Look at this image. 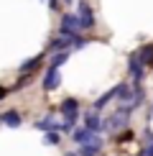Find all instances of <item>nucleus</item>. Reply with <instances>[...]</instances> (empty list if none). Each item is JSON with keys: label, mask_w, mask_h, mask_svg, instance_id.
Instances as JSON below:
<instances>
[{"label": "nucleus", "mask_w": 153, "mask_h": 156, "mask_svg": "<svg viewBox=\"0 0 153 156\" xmlns=\"http://www.w3.org/2000/svg\"><path fill=\"white\" fill-rule=\"evenodd\" d=\"M127 118H130V108H120L115 115H110V118L105 120V128L115 133V131H120V128L127 126Z\"/></svg>", "instance_id": "obj_1"}, {"label": "nucleus", "mask_w": 153, "mask_h": 156, "mask_svg": "<svg viewBox=\"0 0 153 156\" xmlns=\"http://www.w3.org/2000/svg\"><path fill=\"white\" fill-rule=\"evenodd\" d=\"M76 16H79V21H82V28H92L94 26V13H92V8H89L84 0L79 3V13H76Z\"/></svg>", "instance_id": "obj_2"}, {"label": "nucleus", "mask_w": 153, "mask_h": 156, "mask_svg": "<svg viewBox=\"0 0 153 156\" xmlns=\"http://www.w3.org/2000/svg\"><path fill=\"white\" fill-rule=\"evenodd\" d=\"M76 28H82V21H79V16H72V13L61 16V34H74Z\"/></svg>", "instance_id": "obj_3"}, {"label": "nucleus", "mask_w": 153, "mask_h": 156, "mask_svg": "<svg viewBox=\"0 0 153 156\" xmlns=\"http://www.w3.org/2000/svg\"><path fill=\"white\" fill-rule=\"evenodd\" d=\"M74 141H76L79 146L92 144V141H97V133H94V131H89V128H82V131H74Z\"/></svg>", "instance_id": "obj_4"}, {"label": "nucleus", "mask_w": 153, "mask_h": 156, "mask_svg": "<svg viewBox=\"0 0 153 156\" xmlns=\"http://www.w3.org/2000/svg\"><path fill=\"white\" fill-rule=\"evenodd\" d=\"M59 82H61L59 69H49V72H46V80H43V90H46V92H51V90L59 87Z\"/></svg>", "instance_id": "obj_5"}, {"label": "nucleus", "mask_w": 153, "mask_h": 156, "mask_svg": "<svg viewBox=\"0 0 153 156\" xmlns=\"http://www.w3.org/2000/svg\"><path fill=\"white\" fill-rule=\"evenodd\" d=\"M61 113H64V118H74V115L79 113V102H76L74 97H66V100L61 102Z\"/></svg>", "instance_id": "obj_6"}, {"label": "nucleus", "mask_w": 153, "mask_h": 156, "mask_svg": "<svg viewBox=\"0 0 153 156\" xmlns=\"http://www.w3.org/2000/svg\"><path fill=\"white\" fill-rule=\"evenodd\" d=\"M135 56L140 59V64H143V67H153V46H151V44H148V46H140Z\"/></svg>", "instance_id": "obj_7"}, {"label": "nucleus", "mask_w": 153, "mask_h": 156, "mask_svg": "<svg viewBox=\"0 0 153 156\" xmlns=\"http://www.w3.org/2000/svg\"><path fill=\"white\" fill-rule=\"evenodd\" d=\"M84 128H89V131H94V133H97L100 128H105V123L100 120V115H94L92 110H89V113H87V118H84Z\"/></svg>", "instance_id": "obj_8"}, {"label": "nucleus", "mask_w": 153, "mask_h": 156, "mask_svg": "<svg viewBox=\"0 0 153 156\" xmlns=\"http://www.w3.org/2000/svg\"><path fill=\"white\" fill-rule=\"evenodd\" d=\"M117 92H120V84H117V87H112V90H107V92L102 95L100 100H94V110L105 108V105H107V102H110V100H115V97H117Z\"/></svg>", "instance_id": "obj_9"}, {"label": "nucleus", "mask_w": 153, "mask_h": 156, "mask_svg": "<svg viewBox=\"0 0 153 156\" xmlns=\"http://www.w3.org/2000/svg\"><path fill=\"white\" fill-rule=\"evenodd\" d=\"M130 74H133V80H135V82L143 80V64H140V59H138L135 54L130 56Z\"/></svg>", "instance_id": "obj_10"}, {"label": "nucleus", "mask_w": 153, "mask_h": 156, "mask_svg": "<svg viewBox=\"0 0 153 156\" xmlns=\"http://www.w3.org/2000/svg\"><path fill=\"white\" fill-rule=\"evenodd\" d=\"M3 123L8 128H18L21 126V113H18V110H8V113L3 115Z\"/></svg>", "instance_id": "obj_11"}, {"label": "nucleus", "mask_w": 153, "mask_h": 156, "mask_svg": "<svg viewBox=\"0 0 153 156\" xmlns=\"http://www.w3.org/2000/svg\"><path fill=\"white\" fill-rule=\"evenodd\" d=\"M100 148H102V141H92V144H84L82 146V156H97L100 154Z\"/></svg>", "instance_id": "obj_12"}, {"label": "nucleus", "mask_w": 153, "mask_h": 156, "mask_svg": "<svg viewBox=\"0 0 153 156\" xmlns=\"http://www.w3.org/2000/svg\"><path fill=\"white\" fill-rule=\"evenodd\" d=\"M41 59H43V56H33V59L23 62V64H21V72H23V74H25V72H33V69L38 67V64H41Z\"/></svg>", "instance_id": "obj_13"}, {"label": "nucleus", "mask_w": 153, "mask_h": 156, "mask_svg": "<svg viewBox=\"0 0 153 156\" xmlns=\"http://www.w3.org/2000/svg\"><path fill=\"white\" fill-rule=\"evenodd\" d=\"M64 62H66V51H56V54L51 56V67L49 69H59Z\"/></svg>", "instance_id": "obj_14"}, {"label": "nucleus", "mask_w": 153, "mask_h": 156, "mask_svg": "<svg viewBox=\"0 0 153 156\" xmlns=\"http://www.w3.org/2000/svg\"><path fill=\"white\" fill-rule=\"evenodd\" d=\"M140 156H153V136H151V131H145V148H143Z\"/></svg>", "instance_id": "obj_15"}, {"label": "nucleus", "mask_w": 153, "mask_h": 156, "mask_svg": "<svg viewBox=\"0 0 153 156\" xmlns=\"http://www.w3.org/2000/svg\"><path fill=\"white\" fill-rule=\"evenodd\" d=\"M59 133H56V131H49L46 133V138H43V144H46V146H56V144H59Z\"/></svg>", "instance_id": "obj_16"}, {"label": "nucleus", "mask_w": 153, "mask_h": 156, "mask_svg": "<svg viewBox=\"0 0 153 156\" xmlns=\"http://www.w3.org/2000/svg\"><path fill=\"white\" fill-rule=\"evenodd\" d=\"M133 138V133L130 131H125V133H120V138H117V144H127V141Z\"/></svg>", "instance_id": "obj_17"}, {"label": "nucleus", "mask_w": 153, "mask_h": 156, "mask_svg": "<svg viewBox=\"0 0 153 156\" xmlns=\"http://www.w3.org/2000/svg\"><path fill=\"white\" fill-rule=\"evenodd\" d=\"M64 156H79V154H72V151H69V154H64Z\"/></svg>", "instance_id": "obj_18"}, {"label": "nucleus", "mask_w": 153, "mask_h": 156, "mask_svg": "<svg viewBox=\"0 0 153 156\" xmlns=\"http://www.w3.org/2000/svg\"><path fill=\"white\" fill-rule=\"evenodd\" d=\"M64 3H72V0H64Z\"/></svg>", "instance_id": "obj_19"}, {"label": "nucleus", "mask_w": 153, "mask_h": 156, "mask_svg": "<svg viewBox=\"0 0 153 156\" xmlns=\"http://www.w3.org/2000/svg\"><path fill=\"white\" fill-rule=\"evenodd\" d=\"M151 115H153V108H151Z\"/></svg>", "instance_id": "obj_20"}, {"label": "nucleus", "mask_w": 153, "mask_h": 156, "mask_svg": "<svg viewBox=\"0 0 153 156\" xmlns=\"http://www.w3.org/2000/svg\"><path fill=\"white\" fill-rule=\"evenodd\" d=\"M0 120H3V118H0Z\"/></svg>", "instance_id": "obj_21"}]
</instances>
